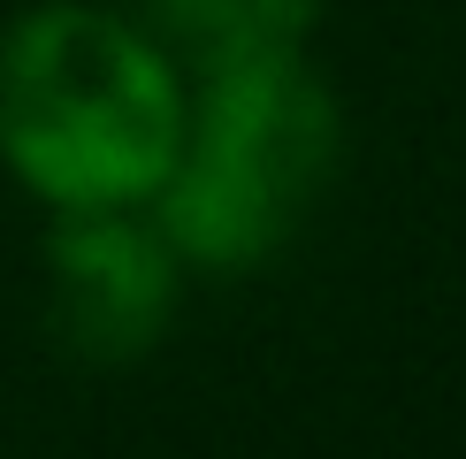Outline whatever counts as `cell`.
I'll use <instances>...</instances> for the list:
<instances>
[{
	"label": "cell",
	"instance_id": "1",
	"mask_svg": "<svg viewBox=\"0 0 466 459\" xmlns=\"http://www.w3.org/2000/svg\"><path fill=\"white\" fill-rule=\"evenodd\" d=\"M184 69L92 0L15 15L0 38V161L54 215L146 207L184 146Z\"/></svg>",
	"mask_w": 466,
	"mask_h": 459
},
{
	"label": "cell",
	"instance_id": "3",
	"mask_svg": "<svg viewBox=\"0 0 466 459\" xmlns=\"http://www.w3.org/2000/svg\"><path fill=\"white\" fill-rule=\"evenodd\" d=\"M177 253L146 207H76L46 238V330L76 368H130L168 337L177 314Z\"/></svg>",
	"mask_w": 466,
	"mask_h": 459
},
{
	"label": "cell",
	"instance_id": "5",
	"mask_svg": "<svg viewBox=\"0 0 466 459\" xmlns=\"http://www.w3.org/2000/svg\"><path fill=\"white\" fill-rule=\"evenodd\" d=\"M321 8L329 0H245V31L252 46H299L306 54V38L321 31Z\"/></svg>",
	"mask_w": 466,
	"mask_h": 459
},
{
	"label": "cell",
	"instance_id": "4",
	"mask_svg": "<svg viewBox=\"0 0 466 459\" xmlns=\"http://www.w3.org/2000/svg\"><path fill=\"white\" fill-rule=\"evenodd\" d=\"M130 24L153 31L168 54H177V69H207L222 46H238L245 31V0H130Z\"/></svg>",
	"mask_w": 466,
	"mask_h": 459
},
{
	"label": "cell",
	"instance_id": "2",
	"mask_svg": "<svg viewBox=\"0 0 466 459\" xmlns=\"http://www.w3.org/2000/svg\"><path fill=\"white\" fill-rule=\"evenodd\" d=\"M184 146L153 184L146 222L177 268L245 276L290 238L344 153V115L299 46H222L184 76Z\"/></svg>",
	"mask_w": 466,
	"mask_h": 459
}]
</instances>
